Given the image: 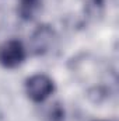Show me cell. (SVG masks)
Instances as JSON below:
<instances>
[{"label": "cell", "instance_id": "6da1fadb", "mask_svg": "<svg viewBox=\"0 0 119 121\" xmlns=\"http://www.w3.org/2000/svg\"><path fill=\"white\" fill-rule=\"evenodd\" d=\"M55 90L53 80L44 73H36L25 80V93L35 103H44Z\"/></svg>", "mask_w": 119, "mask_h": 121}, {"label": "cell", "instance_id": "7a4b0ae2", "mask_svg": "<svg viewBox=\"0 0 119 121\" xmlns=\"http://www.w3.org/2000/svg\"><path fill=\"white\" fill-rule=\"evenodd\" d=\"M25 56V48L18 39H7L0 45V65L6 69H14L20 66Z\"/></svg>", "mask_w": 119, "mask_h": 121}, {"label": "cell", "instance_id": "3957f363", "mask_svg": "<svg viewBox=\"0 0 119 121\" xmlns=\"http://www.w3.org/2000/svg\"><path fill=\"white\" fill-rule=\"evenodd\" d=\"M64 110L59 103H52L45 110V121H63Z\"/></svg>", "mask_w": 119, "mask_h": 121}, {"label": "cell", "instance_id": "277c9868", "mask_svg": "<svg viewBox=\"0 0 119 121\" xmlns=\"http://www.w3.org/2000/svg\"><path fill=\"white\" fill-rule=\"evenodd\" d=\"M20 3H21V13L24 16H31L32 10L38 4V0H20Z\"/></svg>", "mask_w": 119, "mask_h": 121}, {"label": "cell", "instance_id": "5b68a950", "mask_svg": "<svg viewBox=\"0 0 119 121\" xmlns=\"http://www.w3.org/2000/svg\"><path fill=\"white\" fill-rule=\"evenodd\" d=\"M97 121H115V120H97Z\"/></svg>", "mask_w": 119, "mask_h": 121}]
</instances>
